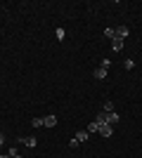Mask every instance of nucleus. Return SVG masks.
<instances>
[{"mask_svg": "<svg viewBox=\"0 0 142 158\" xmlns=\"http://www.w3.org/2000/svg\"><path fill=\"white\" fill-rule=\"evenodd\" d=\"M100 135L102 137H111V135H114V125H109V123H104V125H100Z\"/></svg>", "mask_w": 142, "mask_h": 158, "instance_id": "f257e3e1", "label": "nucleus"}, {"mask_svg": "<svg viewBox=\"0 0 142 158\" xmlns=\"http://www.w3.org/2000/svg\"><path fill=\"white\" fill-rule=\"evenodd\" d=\"M17 142H21V144H26L28 149H36V144H38V139H36V137H19Z\"/></svg>", "mask_w": 142, "mask_h": 158, "instance_id": "f03ea898", "label": "nucleus"}, {"mask_svg": "<svg viewBox=\"0 0 142 158\" xmlns=\"http://www.w3.org/2000/svg\"><path fill=\"white\" fill-rule=\"evenodd\" d=\"M107 69H102V66H97V69H95V71H93V76H95V78H97V80H104V78H107Z\"/></svg>", "mask_w": 142, "mask_h": 158, "instance_id": "7ed1b4c3", "label": "nucleus"}, {"mask_svg": "<svg viewBox=\"0 0 142 158\" xmlns=\"http://www.w3.org/2000/svg\"><path fill=\"white\" fill-rule=\"evenodd\" d=\"M128 26H118V28H116V38H121V40H126V38H128Z\"/></svg>", "mask_w": 142, "mask_h": 158, "instance_id": "20e7f679", "label": "nucleus"}, {"mask_svg": "<svg viewBox=\"0 0 142 158\" xmlns=\"http://www.w3.org/2000/svg\"><path fill=\"white\" fill-rule=\"evenodd\" d=\"M43 125H45V127H54V125H57V118L50 113V116H45V118H43Z\"/></svg>", "mask_w": 142, "mask_h": 158, "instance_id": "39448f33", "label": "nucleus"}, {"mask_svg": "<svg viewBox=\"0 0 142 158\" xmlns=\"http://www.w3.org/2000/svg\"><path fill=\"white\" fill-rule=\"evenodd\" d=\"M88 137H90L88 130H78V132H76V142H78V144H81V142H85Z\"/></svg>", "mask_w": 142, "mask_h": 158, "instance_id": "423d86ee", "label": "nucleus"}, {"mask_svg": "<svg viewBox=\"0 0 142 158\" xmlns=\"http://www.w3.org/2000/svg\"><path fill=\"white\" fill-rule=\"evenodd\" d=\"M118 120H121V118H118V113H116V111H111V113H109V118H107V123H109V125H116Z\"/></svg>", "mask_w": 142, "mask_h": 158, "instance_id": "0eeeda50", "label": "nucleus"}, {"mask_svg": "<svg viewBox=\"0 0 142 158\" xmlns=\"http://www.w3.org/2000/svg\"><path fill=\"white\" fill-rule=\"evenodd\" d=\"M107 118H109V113H107V111H100V113H97V118H95V120H97L100 125H104V123H107Z\"/></svg>", "mask_w": 142, "mask_h": 158, "instance_id": "6e6552de", "label": "nucleus"}, {"mask_svg": "<svg viewBox=\"0 0 142 158\" xmlns=\"http://www.w3.org/2000/svg\"><path fill=\"white\" fill-rule=\"evenodd\" d=\"M85 130H88V135H93V132H100V123H97V120H93V123H90Z\"/></svg>", "mask_w": 142, "mask_h": 158, "instance_id": "1a4fd4ad", "label": "nucleus"}, {"mask_svg": "<svg viewBox=\"0 0 142 158\" xmlns=\"http://www.w3.org/2000/svg\"><path fill=\"white\" fill-rule=\"evenodd\" d=\"M111 47H114L116 52H118V50L123 47V40H121V38H114V40H111Z\"/></svg>", "mask_w": 142, "mask_h": 158, "instance_id": "9d476101", "label": "nucleus"}, {"mask_svg": "<svg viewBox=\"0 0 142 158\" xmlns=\"http://www.w3.org/2000/svg\"><path fill=\"white\" fill-rule=\"evenodd\" d=\"M104 35H107L109 40H114V38H116V28H107V31H104Z\"/></svg>", "mask_w": 142, "mask_h": 158, "instance_id": "9b49d317", "label": "nucleus"}, {"mask_svg": "<svg viewBox=\"0 0 142 158\" xmlns=\"http://www.w3.org/2000/svg\"><path fill=\"white\" fill-rule=\"evenodd\" d=\"M102 111L111 113V111H114V102H104V109H102Z\"/></svg>", "mask_w": 142, "mask_h": 158, "instance_id": "f8f14e48", "label": "nucleus"}, {"mask_svg": "<svg viewBox=\"0 0 142 158\" xmlns=\"http://www.w3.org/2000/svg\"><path fill=\"white\" fill-rule=\"evenodd\" d=\"M54 35H57V40H64V35H67V31H64V28H57V31H54Z\"/></svg>", "mask_w": 142, "mask_h": 158, "instance_id": "ddd939ff", "label": "nucleus"}, {"mask_svg": "<svg viewBox=\"0 0 142 158\" xmlns=\"http://www.w3.org/2000/svg\"><path fill=\"white\" fill-rule=\"evenodd\" d=\"M7 156H10V158H21V156H19V151H17L14 146H12V149H10V153H7Z\"/></svg>", "mask_w": 142, "mask_h": 158, "instance_id": "4468645a", "label": "nucleus"}, {"mask_svg": "<svg viewBox=\"0 0 142 158\" xmlns=\"http://www.w3.org/2000/svg\"><path fill=\"white\" fill-rule=\"evenodd\" d=\"M31 125H33V127H43V118H33V120H31Z\"/></svg>", "mask_w": 142, "mask_h": 158, "instance_id": "2eb2a0df", "label": "nucleus"}, {"mask_svg": "<svg viewBox=\"0 0 142 158\" xmlns=\"http://www.w3.org/2000/svg\"><path fill=\"white\" fill-rule=\"evenodd\" d=\"M123 66H126V69L130 71V69H135V61H133V59H128V61H123Z\"/></svg>", "mask_w": 142, "mask_h": 158, "instance_id": "dca6fc26", "label": "nucleus"}, {"mask_svg": "<svg viewBox=\"0 0 142 158\" xmlns=\"http://www.w3.org/2000/svg\"><path fill=\"white\" fill-rule=\"evenodd\" d=\"M100 66H102V69H107V71H109V66H111V61H109V59H102V61H100Z\"/></svg>", "mask_w": 142, "mask_h": 158, "instance_id": "f3484780", "label": "nucleus"}, {"mask_svg": "<svg viewBox=\"0 0 142 158\" xmlns=\"http://www.w3.org/2000/svg\"><path fill=\"white\" fill-rule=\"evenodd\" d=\"M5 144V137H2V132H0V146Z\"/></svg>", "mask_w": 142, "mask_h": 158, "instance_id": "a211bd4d", "label": "nucleus"}, {"mask_svg": "<svg viewBox=\"0 0 142 158\" xmlns=\"http://www.w3.org/2000/svg\"><path fill=\"white\" fill-rule=\"evenodd\" d=\"M0 158H10V156H0Z\"/></svg>", "mask_w": 142, "mask_h": 158, "instance_id": "6ab92c4d", "label": "nucleus"}]
</instances>
